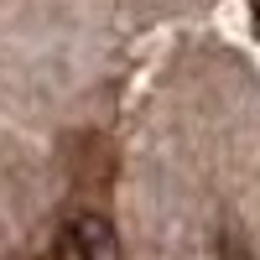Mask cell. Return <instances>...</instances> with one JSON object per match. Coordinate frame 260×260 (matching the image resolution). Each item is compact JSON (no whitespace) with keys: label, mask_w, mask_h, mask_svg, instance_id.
Masks as SVG:
<instances>
[{"label":"cell","mask_w":260,"mask_h":260,"mask_svg":"<svg viewBox=\"0 0 260 260\" xmlns=\"http://www.w3.org/2000/svg\"><path fill=\"white\" fill-rule=\"evenodd\" d=\"M68 245H73L78 260H120V240H115V229L104 224L99 213H83V219H73Z\"/></svg>","instance_id":"1"}]
</instances>
